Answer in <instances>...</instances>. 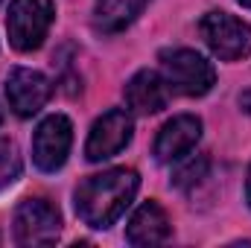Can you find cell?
I'll use <instances>...</instances> for the list:
<instances>
[{"mask_svg": "<svg viewBox=\"0 0 251 248\" xmlns=\"http://www.w3.org/2000/svg\"><path fill=\"white\" fill-rule=\"evenodd\" d=\"M137 187H140L137 173L126 167L91 175L76 187V213L91 228H108L131 204Z\"/></svg>", "mask_w": 251, "mask_h": 248, "instance_id": "cell-1", "label": "cell"}, {"mask_svg": "<svg viewBox=\"0 0 251 248\" xmlns=\"http://www.w3.org/2000/svg\"><path fill=\"white\" fill-rule=\"evenodd\" d=\"M53 18H56L53 0H12L6 18V32L12 47L21 53L38 50L53 26Z\"/></svg>", "mask_w": 251, "mask_h": 248, "instance_id": "cell-2", "label": "cell"}, {"mask_svg": "<svg viewBox=\"0 0 251 248\" xmlns=\"http://www.w3.org/2000/svg\"><path fill=\"white\" fill-rule=\"evenodd\" d=\"M161 67H164V79L170 85V91L181 94V97H204L213 82H216V70L204 56H199L196 50H164L161 53Z\"/></svg>", "mask_w": 251, "mask_h": 248, "instance_id": "cell-3", "label": "cell"}, {"mask_svg": "<svg viewBox=\"0 0 251 248\" xmlns=\"http://www.w3.org/2000/svg\"><path fill=\"white\" fill-rule=\"evenodd\" d=\"M201 38L222 62H240L251 56V26L228 12H207L199 24Z\"/></svg>", "mask_w": 251, "mask_h": 248, "instance_id": "cell-4", "label": "cell"}, {"mask_svg": "<svg viewBox=\"0 0 251 248\" xmlns=\"http://www.w3.org/2000/svg\"><path fill=\"white\" fill-rule=\"evenodd\" d=\"M62 234V216L47 198H24L15 210V240L21 246H53Z\"/></svg>", "mask_w": 251, "mask_h": 248, "instance_id": "cell-5", "label": "cell"}, {"mask_svg": "<svg viewBox=\"0 0 251 248\" xmlns=\"http://www.w3.org/2000/svg\"><path fill=\"white\" fill-rule=\"evenodd\" d=\"M70 143H73L70 120L64 114L47 117L35 128V137H32V161H35V167L44 170V173L62 170L64 161H67V152H70Z\"/></svg>", "mask_w": 251, "mask_h": 248, "instance_id": "cell-6", "label": "cell"}, {"mask_svg": "<svg viewBox=\"0 0 251 248\" xmlns=\"http://www.w3.org/2000/svg\"><path fill=\"white\" fill-rule=\"evenodd\" d=\"M128 140H131V117L123 108H111L91 128L88 143H85V158L94 161V164L105 161V158H114L128 146Z\"/></svg>", "mask_w": 251, "mask_h": 248, "instance_id": "cell-7", "label": "cell"}, {"mask_svg": "<svg viewBox=\"0 0 251 248\" xmlns=\"http://www.w3.org/2000/svg\"><path fill=\"white\" fill-rule=\"evenodd\" d=\"M53 94V85L44 73L38 70H29V67H18L9 73L6 79V97H9V105L15 108L18 117H32L38 114L47 99Z\"/></svg>", "mask_w": 251, "mask_h": 248, "instance_id": "cell-8", "label": "cell"}, {"mask_svg": "<svg viewBox=\"0 0 251 248\" xmlns=\"http://www.w3.org/2000/svg\"><path fill=\"white\" fill-rule=\"evenodd\" d=\"M199 137H201V120L193 117V114H178V117H173L170 123L158 131L155 158L161 164L181 161L184 155L193 152V146L199 143Z\"/></svg>", "mask_w": 251, "mask_h": 248, "instance_id": "cell-9", "label": "cell"}, {"mask_svg": "<svg viewBox=\"0 0 251 248\" xmlns=\"http://www.w3.org/2000/svg\"><path fill=\"white\" fill-rule=\"evenodd\" d=\"M126 102L134 114H158L170 102V85L155 70H140L126 85Z\"/></svg>", "mask_w": 251, "mask_h": 248, "instance_id": "cell-10", "label": "cell"}, {"mask_svg": "<svg viewBox=\"0 0 251 248\" xmlns=\"http://www.w3.org/2000/svg\"><path fill=\"white\" fill-rule=\"evenodd\" d=\"M170 219L164 213L161 204L155 201H146L134 210V216L128 219V228H126V240L131 246H161L170 240Z\"/></svg>", "mask_w": 251, "mask_h": 248, "instance_id": "cell-11", "label": "cell"}, {"mask_svg": "<svg viewBox=\"0 0 251 248\" xmlns=\"http://www.w3.org/2000/svg\"><path fill=\"white\" fill-rule=\"evenodd\" d=\"M149 0H97V6H94V24L102 32H120V29H126L140 15V9Z\"/></svg>", "mask_w": 251, "mask_h": 248, "instance_id": "cell-12", "label": "cell"}, {"mask_svg": "<svg viewBox=\"0 0 251 248\" xmlns=\"http://www.w3.org/2000/svg\"><path fill=\"white\" fill-rule=\"evenodd\" d=\"M21 175V152L12 140H0V193Z\"/></svg>", "mask_w": 251, "mask_h": 248, "instance_id": "cell-13", "label": "cell"}, {"mask_svg": "<svg viewBox=\"0 0 251 248\" xmlns=\"http://www.w3.org/2000/svg\"><path fill=\"white\" fill-rule=\"evenodd\" d=\"M204 173H207V158H204V155L190 158L187 164H181V167L176 170L173 184L181 187V190H187V187H193L196 181H201V178H204Z\"/></svg>", "mask_w": 251, "mask_h": 248, "instance_id": "cell-14", "label": "cell"}, {"mask_svg": "<svg viewBox=\"0 0 251 248\" xmlns=\"http://www.w3.org/2000/svg\"><path fill=\"white\" fill-rule=\"evenodd\" d=\"M240 108H243V111H249V114H251V88H249V91H243V94H240Z\"/></svg>", "mask_w": 251, "mask_h": 248, "instance_id": "cell-15", "label": "cell"}, {"mask_svg": "<svg viewBox=\"0 0 251 248\" xmlns=\"http://www.w3.org/2000/svg\"><path fill=\"white\" fill-rule=\"evenodd\" d=\"M246 196H249V204H251V170H249V184H246Z\"/></svg>", "mask_w": 251, "mask_h": 248, "instance_id": "cell-16", "label": "cell"}, {"mask_svg": "<svg viewBox=\"0 0 251 248\" xmlns=\"http://www.w3.org/2000/svg\"><path fill=\"white\" fill-rule=\"evenodd\" d=\"M237 3H243V6H246V9H251V0H237Z\"/></svg>", "mask_w": 251, "mask_h": 248, "instance_id": "cell-17", "label": "cell"}, {"mask_svg": "<svg viewBox=\"0 0 251 248\" xmlns=\"http://www.w3.org/2000/svg\"><path fill=\"white\" fill-rule=\"evenodd\" d=\"M0 125H3V108H0Z\"/></svg>", "mask_w": 251, "mask_h": 248, "instance_id": "cell-18", "label": "cell"}]
</instances>
